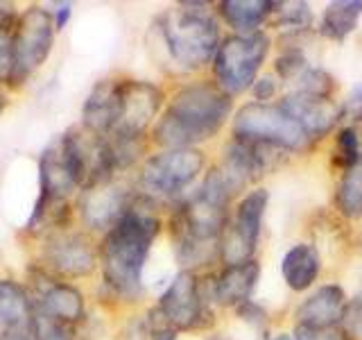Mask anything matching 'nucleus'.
<instances>
[{
	"mask_svg": "<svg viewBox=\"0 0 362 340\" xmlns=\"http://www.w3.org/2000/svg\"><path fill=\"white\" fill-rule=\"evenodd\" d=\"M7 105H9L7 94H5V91H0V116H3V111L7 109Z\"/></svg>",
	"mask_w": 362,
	"mask_h": 340,
	"instance_id": "obj_38",
	"label": "nucleus"
},
{
	"mask_svg": "<svg viewBox=\"0 0 362 340\" xmlns=\"http://www.w3.org/2000/svg\"><path fill=\"white\" fill-rule=\"evenodd\" d=\"M322 261L317 249L308 243L292 245L286 256L281 259V275L283 281L288 283L292 290H305L310 288L315 279L320 277Z\"/></svg>",
	"mask_w": 362,
	"mask_h": 340,
	"instance_id": "obj_20",
	"label": "nucleus"
},
{
	"mask_svg": "<svg viewBox=\"0 0 362 340\" xmlns=\"http://www.w3.org/2000/svg\"><path fill=\"white\" fill-rule=\"evenodd\" d=\"M32 298L25 283L0 277V327L3 332H30Z\"/></svg>",
	"mask_w": 362,
	"mask_h": 340,
	"instance_id": "obj_19",
	"label": "nucleus"
},
{
	"mask_svg": "<svg viewBox=\"0 0 362 340\" xmlns=\"http://www.w3.org/2000/svg\"><path fill=\"white\" fill-rule=\"evenodd\" d=\"M163 107V91L147 79L122 77L120 82V118L113 132L147 136L150 125Z\"/></svg>",
	"mask_w": 362,
	"mask_h": 340,
	"instance_id": "obj_14",
	"label": "nucleus"
},
{
	"mask_svg": "<svg viewBox=\"0 0 362 340\" xmlns=\"http://www.w3.org/2000/svg\"><path fill=\"white\" fill-rule=\"evenodd\" d=\"M294 340H346L342 327H299L294 332Z\"/></svg>",
	"mask_w": 362,
	"mask_h": 340,
	"instance_id": "obj_30",
	"label": "nucleus"
},
{
	"mask_svg": "<svg viewBox=\"0 0 362 340\" xmlns=\"http://www.w3.org/2000/svg\"><path fill=\"white\" fill-rule=\"evenodd\" d=\"M231 113V96L211 82H195L170 98L161 118L154 123L152 141L161 150L197 147L222 130Z\"/></svg>",
	"mask_w": 362,
	"mask_h": 340,
	"instance_id": "obj_2",
	"label": "nucleus"
},
{
	"mask_svg": "<svg viewBox=\"0 0 362 340\" xmlns=\"http://www.w3.org/2000/svg\"><path fill=\"white\" fill-rule=\"evenodd\" d=\"M272 14L279 28H288L294 32H303L313 26V11L305 3H274Z\"/></svg>",
	"mask_w": 362,
	"mask_h": 340,
	"instance_id": "obj_25",
	"label": "nucleus"
},
{
	"mask_svg": "<svg viewBox=\"0 0 362 340\" xmlns=\"http://www.w3.org/2000/svg\"><path fill=\"white\" fill-rule=\"evenodd\" d=\"M335 204L346 218H362V157L344 170L335 191Z\"/></svg>",
	"mask_w": 362,
	"mask_h": 340,
	"instance_id": "obj_23",
	"label": "nucleus"
},
{
	"mask_svg": "<svg viewBox=\"0 0 362 340\" xmlns=\"http://www.w3.org/2000/svg\"><path fill=\"white\" fill-rule=\"evenodd\" d=\"M342 332L354 340H362V298L344 306L342 313Z\"/></svg>",
	"mask_w": 362,
	"mask_h": 340,
	"instance_id": "obj_29",
	"label": "nucleus"
},
{
	"mask_svg": "<svg viewBox=\"0 0 362 340\" xmlns=\"http://www.w3.org/2000/svg\"><path fill=\"white\" fill-rule=\"evenodd\" d=\"M11 32L0 28V86L9 82L11 75Z\"/></svg>",
	"mask_w": 362,
	"mask_h": 340,
	"instance_id": "obj_31",
	"label": "nucleus"
},
{
	"mask_svg": "<svg viewBox=\"0 0 362 340\" xmlns=\"http://www.w3.org/2000/svg\"><path fill=\"white\" fill-rule=\"evenodd\" d=\"M206 159L197 147H177L150 154L141 166V193L152 200H170L181 196L195 181Z\"/></svg>",
	"mask_w": 362,
	"mask_h": 340,
	"instance_id": "obj_7",
	"label": "nucleus"
},
{
	"mask_svg": "<svg viewBox=\"0 0 362 340\" xmlns=\"http://www.w3.org/2000/svg\"><path fill=\"white\" fill-rule=\"evenodd\" d=\"M260 266L256 261H245V264L224 266V270L213 281V300L222 306H233L238 309L240 304L249 302L252 293L258 283Z\"/></svg>",
	"mask_w": 362,
	"mask_h": 340,
	"instance_id": "obj_17",
	"label": "nucleus"
},
{
	"mask_svg": "<svg viewBox=\"0 0 362 340\" xmlns=\"http://www.w3.org/2000/svg\"><path fill=\"white\" fill-rule=\"evenodd\" d=\"M156 306L179 332H197L213 322L206 290L192 270H181L161 293Z\"/></svg>",
	"mask_w": 362,
	"mask_h": 340,
	"instance_id": "obj_11",
	"label": "nucleus"
},
{
	"mask_svg": "<svg viewBox=\"0 0 362 340\" xmlns=\"http://www.w3.org/2000/svg\"><path fill=\"white\" fill-rule=\"evenodd\" d=\"M238 315H240L245 322H252V324H263V322H265V313H263V309H260L258 304H254L252 300L238 306Z\"/></svg>",
	"mask_w": 362,
	"mask_h": 340,
	"instance_id": "obj_35",
	"label": "nucleus"
},
{
	"mask_svg": "<svg viewBox=\"0 0 362 340\" xmlns=\"http://www.w3.org/2000/svg\"><path fill=\"white\" fill-rule=\"evenodd\" d=\"M233 139L281 150H303L310 143L297 120L281 105L269 102H247L238 109L233 118Z\"/></svg>",
	"mask_w": 362,
	"mask_h": 340,
	"instance_id": "obj_6",
	"label": "nucleus"
},
{
	"mask_svg": "<svg viewBox=\"0 0 362 340\" xmlns=\"http://www.w3.org/2000/svg\"><path fill=\"white\" fill-rule=\"evenodd\" d=\"M274 340H294L292 336H279V338H274Z\"/></svg>",
	"mask_w": 362,
	"mask_h": 340,
	"instance_id": "obj_39",
	"label": "nucleus"
},
{
	"mask_svg": "<svg viewBox=\"0 0 362 340\" xmlns=\"http://www.w3.org/2000/svg\"><path fill=\"white\" fill-rule=\"evenodd\" d=\"M252 94H254L256 102H263V105H265L267 100H272L276 96V82L272 77L256 79L254 86H252Z\"/></svg>",
	"mask_w": 362,
	"mask_h": 340,
	"instance_id": "obj_34",
	"label": "nucleus"
},
{
	"mask_svg": "<svg viewBox=\"0 0 362 340\" xmlns=\"http://www.w3.org/2000/svg\"><path fill=\"white\" fill-rule=\"evenodd\" d=\"M0 340H32L30 332H0Z\"/></svg>",
	"mask_w": 362,
	"mask_h": 340,
	"instance_id": "obj_37",
	"label": "nucleus"
},
{
	"mask_svg": "<svg viewBox=\"0 0 362 340\" xmlns=\"http://www.w3.org/2000/svg\"><path fill=\"white\" fill-rule=\"evenodd\" d=\"M145 336L147 340H177L179 329L168 320L158 306H152L145 315Z\"/></svg>",
	"mask_w": 362,
	"mask_h": 340,
	"instance_id": "obj_27",
	"label": "nucleus"
},
{
	"mask_svg": "<svg viewBox=\"0 0 362 340\" xmlns=\"http://www.w3.org/2000/svg\"><path fill=\"white\" fill-rule=\"evenodd\" d=\"M339 120L362 123V86H356L344 100V105L339 107Z\"/></svg>",
	"mask_w": 362,
	"mask_h": 340,
	"instance_id": "obj_32",
	"label": "nucleus"
},
{
	"mask_svg": "<svg viewBox=\"0 0 362 340\" xmlns=\"http://www.w3.org/2000/svg\"><path fill=\"white\" fill-rule=\"evenodd\" d=\"M34 309L48 313L54 320L77 327L86 317V298L75 283L52 277L41 266L30 270V281L25 283Z\"/></svg>",
	"mask_w": 362,
	"mask_h": 340,
	"instance_id": "obj_12",
	"label": "nucleus"
},
{
	"mask_svg": "<svg viewBox=\"0 0 362 340\" xmlns=\"http://www.w3.org/2000/svg\"><path fill=\"white\" fill-rule=\"evenodd\" d=\"M269 50V37L265 32L231 34L220 41V48L213 57L215 86L226 96H238L252 89L256 75L263 66Z\"/></svg>",
	"mask_w": 362,
	"mask_h": 340,
	"instance_id": "obj_5",
	"label": "nucleus"
},
{
	"mask_svg": "<svg viewBox=\"0 0 362 340\" xmlns=\"http://www.w3.org/2000/svg\"><path fill=\"white\" fill-rule=\"evenodd\" d=\"M362 16V0H339L326 7L320 21V32L333 41H344L356 30Z\"/></svg>",
	"mask_w": 362,
	"mask_h": 340,
	"instance_id": "obj_22",
	"label": "nucleus"
},
{
	"mask_svg": "<svg viewBox=\"0 0 362 340\" xmlns=\"http://www.w3.org/2000/svg\"><path fill=\"white\" fill-rule=\"evenodd\" d=\"M267 200L269 193L265 188H256L238 202L233 218L226 222L218 247V254L226 266L252 261L258 245L260 227H263Z\"/></svg>",
	"mask_w": 362,
	"mask_h": 340,
	"instance_id": "obj_9",
	"label": "nucleus"
},
{
	"mask_svg": "<svg viewBox=\"0 0 362 340\" xmlns=\"http://www.w3.org/2000/svg\"><path fill=\"white\" fill-rule=\"evenodd\" d=\"M132 198H134V191L113 177L107 184H98V186L79 191L75 209L88 234L105 236L111 227L120 220V215L127 209Z\"/></svg>",
	"mask_w": 362,
	"mask_h": 340,
	"instance_id": "obj_13",
	"label": "nucleus"
},
{
	"mask_svg": "<svg viewBox=\"0 0 362 340\" xmlns=\"http://www.w3.org/2000/svg\"><path fill=\"white\" fill-rule=\"evenodd\" d=\"M18 18H21V9L14 3H9V0H0V28L14 30Z\"/></svg>",
	"mask_w": 362,
	"mask_h": 340,
	"instance_id": "obj_33",
	"label": "nucleus"
},
{
	"mask_svg": "<svg viewBox=\"0 0 362 340\" xmlns=\"http://www.w3.org/2000/svg\"><path fill=\"white\" fill-rule=\"evenodd\" d=\"M161 232L156 200L145 193H134L120 220L102 236L98 261L105 288L111 298L134 302L143 295V272L152 243Z\"/></svg>",
	"mask_w": 362,
	"mask_h": 340,
	"instance_id": "obj_1",
	"label": "nucleus"
},
{
	"mask_svg": "<svg viewBox=\"0 0 362 340\" xmlns=\"http://www.w3.org/2000/svg\"><path fill=\"white\" fill-rule=\"evenodd\" d=\"M279 105L297 120L303 134L308 136V141L322 139L339 123V107L331 98L324 96L294 91V94H288L283 98Z\"/></svg>",
	"mask_w": 362,
	"mask_h": 340,
	"instance_id": "obj_15",
	"label": "nucleus"
},
{
	"mask_svg": "<svg viewBox=\"0 0 362 340\" xmlns=\"http://www.w3.org/2000/svg\"><path fill=\"white\" fill-rule=\"evenodd\" d=\"M346 306L344 290L337 283H328L320 290H315L297 309L299 327H337L342 322V313Z\"/></svg>",
	"mask_w": 362,
	"mask_h": 340,
	"instance_id": "obj_18",
	"label": "nucleus"
},
{
	"mask_svg": "<svg viewBox=\"0 0 362 340\" xmlns=\"http://www.w3.org/2000/svg\"><path fill=\"white\" fill-rule=\"evenodd\" d=\"M209 340H224V338H209Z\"/></svg>",
	"mask_w": 362,
	"mask_h": 340,
	"instance_id": "obj_40",
	"label": "nucleus"
},
{
	"mask_svg": "<svg viewBox=\"0 0 362 340\" xmlns=\"http://www.w3.org/2000/svg\"><path fill=\"white\" fill-rule=\"evenodd\" d=\"M120 82L122 77H105L90 86L82 105V120L86 130L98 136H109L120 118Z\"/></svg>",
	"mask_w": 362,
	"mask_h": 340,
	"instance_id": "obj_16",
	"label": "nucleus"
},
{
	"mask_svg": "<svg viewBox=\"0 0 362 340\" xmlns=\"http://www.w3.org/2000/svg\"><path fill=\"white\" fill-rule=\"evenodd\" d=\"M272 5L269 0H224L220 14L235 34H254L272 14Z\"/></svg>",
	"mask_w": 362,
	"mask_h": 340,
	"instance_id": "obj_21",
	"label": "nucleus"
},
{
	"mask_svg": "<svg viewBox=\"0 0 362 340\" xmlns=\"http://www.w3.org/2000/svg\"><path fill=\"white\" fill-rule=\"evenodd\" d=\"M59 139L64 143L68 162L73 166L79 191L107 184L116 177V168H113L105 136L93 134L84 125H73L64 134H59Z\"/></svg>",
	"mask_w": 362,
	"mask_h": 340,
	"instance_id": "obj_10",
	"label": "nucleus"
},
{
	"mask_svg": "<svg viewBox=\"0 0 362 340\" xmlns=\"http://www.w3.org/2000/svg\"><path fill=\"white\" fill-rule=\"evenodd\" d=\"M30 336L32 340H77V327L54 320L39 309H32Z\"/></svg>",
	"mask_w": 362,
	"mask_h": 340,
	"instance_id": "obj_24",
	"label": "nucleus"
},
{
	"mask_svg": "<svg viewBox=\"0 0 362 340\" xmlns=\"http://www.w3.org/2000/svg\"><path fill=\"white\" fill-rule=\"evenodd\" d=\"M360 157H362L360 154V139H358L356 128H344L335 139V162H337V166H342L346 170V168L354 166Z\"/></svg>",
	"mask_w": 362,
	"mask_h": 340,
	"instance_id": "obj_26",
	"label": "nucleus"
},
{
	"mask_svg": "<svg viewBox=\"0 0 362 340\" xmlns=\"http://www.w3.org/2000/svg\"><path fill=\"white\" fill-rule=\"evenodd\" d=\"M73 16V5L71 3H59V5H54L52 9V18H54V28L57 32H62L66 26H68V21H71Z\"/></svg>",
	"mask_w": 362,
	"mask_h": 340,
	"instance_id": "obj_36",
	"label": "nucleus"
},
{
	"mask_svg": "<svg viewBox=\"0 0 362 340\" xmlns=\"http://www.w3.org/2000/svg\"><path fill=\"white\" fill-rule=\"evenodd\" d=\"M305 68H308V64H305V57L299 50H286L276 60V73L283 79H290V82H297V77Z\"/></svg>",
	"mask_w": 362,
	"mask_h": 340,
	"instance_id": "obj_28",
	"label": "nucleus"
},
{
	"mask_svg": "<svg viewBox=\"0 0 362 340\" xmlns=\"http://www.w3.org/2000/svg\"><path fill=\"white\" fill-rule=\"evenodd\" d=\"M154 28L170 62L181 71H199L220 48L218 21L202 3H181L163 11Z\"/></svg>",
	"mask_w": 362,
	"mask_h": 340,
	"instance_id": "obj_3",
	"label": "nucleus"
},
{
	"mask_svg": "<svg viewBox=\"0 0 362 340\" xmlns=\"http://www.w3.org/2000/svg\"><path fill=\"white\" fill-rule=\"evenodd\" d=\"M52 277L73 281L90 277L100 268L93 236L82 230H54L41 238V264Z\"/></svg>",
	"mask_w": 362,
	"mask_h": 340,
	"instance_id": "obj_8",
	"label": "nucleus"
},
{
	"mask_svg": "<svg viewBox=\"0 0 362 340\" xmlns=\"http://www.w3.org/2000/svg\"><path fill=\"white\" fill-rule=\"evenodd\" d=\"M54 18L45 5H30L21 11V18L11 32V75L9 89L25 86L34 73L43 68L54 48Z\"/></svg>",
	"mask_w": 362,
	"mask_h": 340,
	"instance_id": "obj_4",
	"label": "nucleus"
}]
</instances>
